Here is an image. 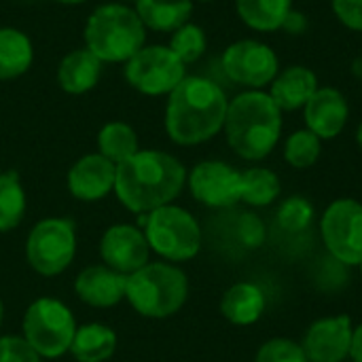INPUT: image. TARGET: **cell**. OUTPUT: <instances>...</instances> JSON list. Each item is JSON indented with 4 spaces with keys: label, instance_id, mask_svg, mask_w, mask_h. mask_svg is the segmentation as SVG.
Listing matches in <instances>:
<instances>
[{
    "label": "cell",
    "instance_id": "1",
    "mask_svg": "<svg viewBox=\"0 0 362 362\" xmlns=\"http://www.w3.org/2000/svg\"><path fill=\"white\" fill-rule=\"evenodd\" d=\"M187 182L185 165L163 151H138L117 165L115 193L119 202L136 212L148 214L170 206Z\"/></svg>",
    "mask_w": 362,
    "mask_h": 362
},
{
    "label": "cell",
    "instance_id": "2",
    "mask_svg": "<svg viewBox=\"0 0 362 362\" xmlns=\"http://www.w3.org/2000/svg\"><path fill=\"white\" fill-rule=\"evenodd\" d=\"M229 100L223 87L206 76H185L170 93L165 132L180 146L208 142L225 127Z\"/></svg>",
    "mask_w": 362,
    "mask_h": 362
},
{
    "label": "cell",
    "instance_id": "3",
    "mask_svg": "<svg viewBox=\"0 0 362 362\" xmlns=\"http://www.w3.org/2000/svg\"><path fill=\"white\" fill-rule=\"evenodd\" d=\"M223 129L235 155L261 161L280 142L282 110L265 89H246L229 100Z\"/></svg>",
    "mask_w": 362,
    "mask_h": 362
},
{
    "label": "cell",
    "instance_id": "4",
    "mask_svg": "<svg viewBox=\"0 0 362 362\" xmlns=\"http://www.w3.org/2000/svg\"><path fill=\"white\" fill-rule=\"evenodd\" d=\"M85 47L102 62L132 59L146 42V28L136 8L123 2H106L93 8L85 23Z\"/></svg>",
    "mask_w": 362,
    "mask_h": 362
},
{
    "label": "cell",
    "instance_id": "5",
    "mask_svg": "<svg viewBox=\"0 0 362 362\" xmlns=\"http://www.w3.org/2000/svg\"><path fill=\"white\" fill-rule=\"evenodd\" d=\"M189 295L187 276L165 263L144 265L127 276L125 299L146 318H168L176 314Z\"/></svg>",
    "mask_w": 362,
    "mask_h": 362
},
{
    "label": "cell",
    "instance_id": "6",
    "mask_svg": "<svg viewBox=\"0 0 362 362\" xmlns=\"http://www.w3.org/2000/svg\"><path fill=\"white\" fill-rule=\"evenodd\" d=\"M144 235L148 246L170 261H189L202 248L197 221L178 206H163L148 212Z\"/></svg>",
    "mask_w": 362,
    "mask_h": 362
},
{
    "label": "cell",
    "instance_id": "7",
    "mask_svg": "<svg viewBox=\"0 0 362 362\" xmlns=\"http://www.w3.org/2000/svg\"><path fill=\"white\" fill-rule=\"evenodd\" d=\"M74 333L76 325L70 310L55 299H38L25 312L23 335L38 356H62L70 350Z\"/></svg>",
    "mask_w": 362,
    "mask_h": 362
},
{
    "label": "cell",
    "instance_id": "8",
    "mask_svg": "<svg viewBox=\"0 0 362 362\" xmlns=\"http://www.w3.org/2000/svg\"><path fill=\"white\" fill-rule=\"evenodd\" d=\"M187 76V66L165 45H144L125 62V81L144 95H170Z\"/></svg>",
    "mask_w": 362,
    "mask_h": 362
},
{
    "label": "cell",
    "instance_id": "9",
    "mask_svg": "<svg viewBox=\"0 0 362 362\" xmlns=\"http://www.w3.org/2000/svg\"><path fill=\"white\" fill-rule=\"evenodd\" d=\"M76 235L70 221L47 218L40 221L28 235L25 257L34 272L42 276L62 274L74 259Z\"/></svg>",
    "mask_w": 362,
    "mask_h": 362
},
{
    "label": "cell",
    "instance_id": "10",
    "mask_svg": "<svg viewBox=\"0 0 362 362\" xmlns=\"http://www.w3.org/2000/svg\"><path fill=\"white\" fill-rule=\"evenodd\" d=\"M221 66L229 81L246 89H265L280 72L276 51L255 38L231 42L221 57Z\"/></svg>",
    "mask_w": 362,
    "mask_h": 362
},
{
    "label": "cell",
    "instance_id": "11",
    "mask_svg": "<svg viewBox=\"0 0 362 362\" xmlns=\"http://www.w3.org/2000/svg\"><path fill=\"white\" fill-rule=\"evenodd\" d=\"M320 233L327 250L344 265L362 261V204L356 199L333 202L320 221Z\"/></svg>",
    "mask_w": 362,
    "mask_h": 362
},
{
    "label": "cell",
    "instance_id": "12",
    "mask_svg": "<svg viewBox=\"0 0 362 362\" xmlns=\"http://www.w3.org/2000/svg\"><path fill=\"white\" fill-rule=\"evenodd\" d=\"M193 197L210 208H229L242 202V172L225 161H202L189 174Z\"/></svg>",
    "mask_w": 362,
    "mask_h": 362
},
{
    "label": "cell",
    "instance_id": "13",
    "mask_svg": "<svg viewBox=\"0 0 362 362\" xmlns=\"http://www.w3.org/2000/svg\"><path fill=\"white\" fill-rule=\"evenodd\" d=\"M354 327L350 316H333L316 320L301 344L310 362H344L352 350Z\"/></svg>",
    "mask_w": 362,
    "mask_h": 362
},
{
    "label": "cell",
    "instance_id": "14",
    "mask_svg": "<svg viewBox=\"0 0 362 362\" xmlns=\"http://www.w3.org/2000/svg\"><path fill=\"white\" fill-rule=\"evenodd\" d=\"M148 250L151 246L146 242V235L134 225L110 227L100 244V252L106 261V267L123 276H129L144 267L148 261Z\"/></svg>",
    "mask_w": 362,
    "mask_h": 362
},
{
    "label": "cell",
    "instance_id": "15",
    "mask_svg": "<svg viewBox=\"0 0 362 362\" xmlns=\"http://www.w3.org/2000/svg\"><path fill=\"white\" fill-rule=\"evenodd\" d=\"M350 117V106L346 95L335 87H318L310 102L303 106L305 127L314 132L320 140L337 138Z\"/></svg>",
    "mask_w": 362,
    "mask_h": 362
},
{
    "label": "cell",
    "instance_id": "16",
    "mask_svg": "<svg viewBox=\"0 0 362 362\" xmlns=\"http://www.w3.org/2000/svg\"><path fill=\"white\" fill-rule=\"evenodd\" d=\"M117 165L100 153L81 157L68 172V189L76 199L95 202L115 189Z\"/></svg>",
    "mask_w": 362,
    "mask_h": 362
},
{
    "label": "cell",
    "instance_id": "17",
    "mask_svg": "<svg viewBox=\"0 0 362 362\" xmlns=\"http://www.w3.org/2000/svg\"><path fill=\"white\" fill-rule=\"evenodd\" d=\"M318 76L308 66H288L278 72V76L269 85V95L282 112L303 110L310 98L318 89Z\"/></svg>",
    "mask_w": 362,
    "mask_h": 362
},
{
    "label": "cell",
    "instance_id": "18",
    "mask_svg": "<svg viewBox=\"0 0 362 362\" xmlns=\"http://www.w3.org/2000/svg\"><path fill=\"white\" fill-rule=\"evenodd\" d=\"M74 288L81 301L93 308H110V305H117L125 297L127 276L110 267L93 265L78 274Z\"/></svg>",
    "mask_w": 362,
    "mask_h": 362
},
{
    "label": "cell",
    "instance_id": "19",
    "mask_svg": "<svg viewBox=\"0 0 362 362\" xmlns=\"http://www.w3.org/2000/svg\"><path fill=\"white\" fill-rule=\"evenodd\" d=\"M102 59H98L87 47L66 53L57 66V83L66 93L81 95L91 91L102 76Z\"/></svg>",
    "mask_w": 362,
    "mask_h": 362
},
{
    "label": "cell",
    "instance_id": "20",
    "mask_svg": "<svg viewBox=\"0 0 362 362\" xmlns=\"http://www.w3.org/2000/svg\"><path fill=\"white\" fill-rule=\"evenodd\" d=\"M265 295L252 282H238L233 284L221 301V312L231 325L248 327L255 325L265 312Z\"/></svg>",
    "mask_w": 362,
    "mask_h": 362
},
{
    "label": "cell",
    "instance_id": "21",
    "mask_svg": "<svg viewBox=\"0 0 362 362\" xmlns=\"http://www.w3.org/2000/svg\"><path fill=\"white\" fill-rule=\"evenodd\" d=\"M136 13L146 30L174 32L193 13V0H138Z\"/></svg>",
    "mask_w": 362,
    "mask_h": 362
},
{
    "label": "cell",
    "instance_id": "22",
    "mask_svg": "<svg viewBox=\"0 0 362 362\" xmlns=\"http://www.w3.org/2000/svg\"><path fill=\"white\" fill-rule=\"evenodd\" d=\"M34 47L28 34L17 28H0V81H13L30 70Z\"/></svg>",
    "mask_w": 362,
    "mask_h": 362
},
{
    "label": "cell",
    "instance_id": "23",
    "mask_svg": "<svg viewBox=\"0 0 362 362\" xmlns=\"http://www.w3.org/2000/svg\"><path fill=\"white\" fill-rule=\"evenodd\" d=\"M240 19L257 32H276L293 11V0H235Z\"/></svg>",
    "mask_w": 362,
    "mask_h": 362
},
{
    "label": "cell",
    "instance_id": "24",
    "mask_svg": "<svg viewBox=\"0 0 362 362\" xmlns=\"http://www.w3.org/2000/svg\"><path fill=\"white\" fill-rule=\"evenodd\" d=\"M117 348V335L102 325H87L76 329L70 352L78 362H104Z\"/></svg>",
    "mask_w": 362,
    "mask_h": 362
},
{
    "label": "cell",
    "instance_id": "25",
    "mask_svg": "<svg viewBox=\"0 0 362 362\" xmlns=\"http://www.w3.org/2000/svg\"><path fill=\"white\" fill-rule=\"evenodd\" d=\"M98 151L115 165L123 163L132 155L138 153V136L136 129L123 121L106 123L98 134Z\"/></svg>",
    "mask_w": 362,
    "mask_h": 362
},
{
    "label": "cell",
    "instance_id": "26",
    "mask_svg": "<svg viewBox=\"0 0 362 362\" xmlns=\"http://www.w3.org/2000/svg\"><path fill=\"white\" fill-rule=\"evenodd\" d=\"M280 178L274 170L250 168L242 172V202L255 208L269 206L280 195Z\"/></svg>",
    "mask_w": 362,
    "mask_h": 362
},
{
    "label": "cell",
    "instance_id": "27",
    "mask_svg": "<svg viewBox=\"0 0 362 362\" xmlns=\"http://www.w3.org/2000/svg\"><path fill=\"white\" fill-rule=\"evenodd\" d=\"M25 212V195L17 172L0 174V231L17 227Z\"/></svg>",
    "mask_w": 362,
    "mask_h": 362
},
{
    "label": "cell",
    "instance_id": "28",
    "mask_svg": "<svg viewBox=\"0 0 362 362\" xmlns=\"http://www.w3.org/2000/svg\"><path fill=\"white\" fill-rule=\"evenodd\" d=\"M320 153H322V140L308 127L293 132L284 142V159L288 165L297 170L312 168L320 159Z\"/></svg>",
    "mask_w": 362,
    "mask_h": 362
},
{
    "label": "cell",
    "instance_id": "29",
    "mask_svg": "<svg viewBox=\"0 0 362 362\" xmlns=\"http://www.w3.org/2000/svg\"><path fill=\"white\" fill-rule=\"evenodd\" d=\"M168 47L178 55V59L185 66L187 64H195L206 53L208 36H206L204 28H199L197 23L187 21L185 25H180L178 30L172 32V38H170V45Z\"/></svg>",
    "mask_w": 362,
    "mask_h": 362
},
{
    "label": "cell",
    "instance_id": "30",
    "mask_svg": "<svg viewBox=\"0 0 362 362\" xmlns=\"http://www.w3.org/2000/svg\"><path fill=\"white\" fill-rule=\"evenodd\" d=\"M278 225L288 231V233H301L305 231L312 221H314V206L310 204V199L301 197V195H293L288 199H284L276 212Z\"/></svg>",
    "mask_w": 362,
    "mask_h": 362
},
{
    "label": "cell",
    "instance_id": "31",
    "mask_svg": "<svg viewBox=\"0 0 362 362\" xmlns=\"http://www.w3.org/2000/svg\"><path fill=\"white\" fill-rule=\"evenodd\" d=\"M255 362H310L303 348L291 339H269L267 344L261 346V350L257 352V361Z\"/></svg>",
    "mask_w": 362,
    "mask_h": 362
},
{
    "label": "cell",
    "instance_id": "32",
    "mask_svg": "<svg viewBox=\"0 0 362 362\" xmlns=\"http://www.w3.org/2000/svg\"><path fill=\"white\" fill-rule=\"evenodd\" d=\"M235 227H238L235 233H238V240H240L242 246L259 248L265 242V225H263V221L255 212L242 214Z\"/></svg>",
    "mask_w": 362,
    "mask_h": 362
},
{
    "label": "cell",
    "instance_id": "33",
    "mask_svg": "<svg viewBox=\"0 0 362 362\" xmlns=\"http://www.w3.org/2000/svg\"><path fill=\"white\" fill-rule=\"evenodd\" d=\"M0 362H38V354L25 339L2 337L0 339Z\"/></svg>",
    "mask_w": 362,
    "mask_h": 362
},
{
    "label": "cell",
    "instance_id": "34",
    "mask_svg": "<svg viewBox=\"0 0 362 362\" xmlns=\"http://www.w3.org/2000/svg\"><path fill=\"white\" fill-rule=\"evenodd\" d=\"M335 17L352 32H362V0H331Z\"/></svg>",
    "mask_w": 362,
    "mask_h": 362
},
{
    "label": "cell",
    "instance_id": "35",
    "mask_svg": "<svg viewBox=\"0 0 362 362\" xmlns=\"http://www.w3.org/2000/svg\"><path fill=\"white\" fill-rule=\"evenodd\" d=\"M308 28H310V19H308V15H305L303 11L293 8V11L286 15V19H284V23H282V28H280V30H284L286 34H293V36H301V34H305V32H308Z\"/></svg>",
    "mask_w": 362,
    "mask_h": 362
},
{
    "label": "cell",
    "instance_id": "36",
    "mask_svg": "<svg viewBox=\"0 0 362 362\" xmlns=\"http://www.w3.org/2000/svg\"><path fill=\"white\" fill-rule=\"evenodd\" d=\"M350 356H352V361L354 362H362V325H358V327L354 329Z\"/></svg>",
    "mask_w": 362,
    "mask_h": 362
},
{
    "label": "cell",
    "instance_id": "37",
    "mask_svg": "<svg viewBox=\"0 0 362 362\" xmlns=\"http://www.w3.org/2000/svg\"><path fill=\"white\" fill-rule=\"evenodd\" d=\"M352 74H354L356 78H361L362 81V55L361 57H356V59L352 62Z\"/></svg>",
    "mask_w": 362,
    "mask_h": 362
},
{
    "label": "cell",
    "instance_id": "38",
    "mask_svg": "<svg viewBox=\"0 0 362 362\" xmlns=\"http://www.w3.org/2000/svg\"><path fill=\"white\" fill-rule=\"evenodd\" d=\"M356 142H358V146H361L362 151V121L361 125H358V129H356Z\"/></svg>",
    "mask_w": 362,
    "mask_h": 362
},
{
    "label": "cell",
    "instance_id": "39",
    "mask_svg": "<svg viewBox=\"0 0 362 362\" xmlns=\"http://www.w3.org/2000/svg\"><path fill=\"white\" fill-rule=\"evenodd\" d=\"M55 2H62V4H81L85 0H55Z\"/></svg>",
    "mask_w": 362,
    "mask_h": 362
},
{
    "label": "cell",
    "instance_id": "40",
    "mask_svg": "<svg viewBox=\"0 0 362 362\" xmlns=\"http://www.w3.org/2000/svg\"><path fill=\"white\" fill-rule=\"evenodd\" d=\"M119 2H123V4H136L138 0H119Z\"/></svg>",
    "mask_w": 362,
    "mask_h": 362
},
{
    "label": "cell",
    "instance_id": "41",
    "mask_svg": "<svg viewBox=\"0 0 362 362\" xmlns=\"http://www.w3.org/2000/svg\"><path fill=\"white\" fill-rule=\"evenodd\" d=\"M0 322H2V301H0Z\"/></svg>",
    "mask_w": 362,
    "mask_h": 362
},
{
    "label": "cell",
    "instance_id": "42",
    "mask_svg": "<svg viewBox=\"0 0 362 362\" xmlns=\"http://www.w3.org/2000/svg\"><path fill=\"white\" fill-rule=\"evenodd\" d=\"M199 2H214V0H199Z\"/></svg>",
    "mask_w": 362,
    "mask_h": 362
},
{
    "label": "cell",
    "instance_id": "43",
    "mask_svg": "<svg viewBox=\"0 0 362 362\" xmlns=\"http://www.w3.org/2000/svg\"><path fill=\"white\" fill-rule=\"evenodd\" d=\"M358 267H361V272H362V261H361V265H358Z\"/></svg>",
    "mask_w": 362,
    "mask_h": 362
}]
</instances>
